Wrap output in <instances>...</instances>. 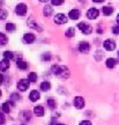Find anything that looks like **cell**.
I'll return each mask as SVG.
<instances>
[{"mask_svg":"<svg viewBox=\"0 0 119 125\" xmlns=\"http://www.w3.org/2000/svg\"><path fill=\"white\" fill-rule=\"evenodd\" d=\"M94 2H102V1H103V0H93Z\"/></svg>","mask_w":119,"mask_h":125,"instance_id":"cell-33","label":"cell"},{"mask_svg":"<svg viewBox=\"0 0 119 125\" xmlns=\"http://www.w3.org/2000/svg\"><path fill=\"white\" fill-rule=\"evenodd\" d=\"M51 88V83L49 82V81H45V82H42L40 83V90H43V92H49Z\"/></svg>","mask_w":119,"mask_h":125,"instance_id":"cell-15","label":"cell"},{"mask_svg":"<svg viewBox=\"0 0 119 125\" xmlns=\"http://www.w3.org/2000/svg\"><path fill=\"white\" fill-rule=\"evenodd\" d=\"M6 43H7V37H6V35L5 34H0V44L1 45H6Z\"/></svg>","mask_w":119,"mask_h":125,"instance_id":"cell-23","label":"cell"},{"mask_svg":"<svg viewBox=\"0 0 119 125\" xmlns=\"http://www.w3.org/2000/svg\"><path fill=\"white\" fill-rule=\"evenodd\" d=\"M6 18H7V12L2 9V10H1V20H5Z\"/></svg>","mask_w":119,"mask_h":125,"instance_id":"cell-29","label":"cell"},{"mask_svg":"<svg viewBox=\"0 0 119 125\" xmlns=\"http://www.w3.org/2000/svg\"><path fill=\"white\" fill-rule=\"evenodd\" d=\"M2 111L4 112H9L10 111V105H9V102H6V103H2Z\"/></svg>","mask_w":119,"mask_h":125,"instance_id":"cell-22","label":"cell"},{"mask_svg":"<svg viewBox=\"0 0 119 125\" xmlns=\"http://www.w3.org/2000/svg\"><path fill=\"white\" fill-rule=\"evenodd\" d=\"M56 125H65V124H56Z\"/></svg>","mask_w":119,"mask_h":125,"instance_id":"cell-36","label":"cell"},{"mask_svg":"<svg viewBox=\"0 0 119 125\" xmlns=\"http://www.w3.org/2000/svg\"><path fill=\"white\" fill-rule=\"evenodd\" d=\"M75 35V29L73 27H71V28H68L67 29V31H66V36L67 37H73V36Z\"/></svg>","mask_w":119,"mask_h":125,"instance_id":"cell-21","label":"cell"},{"mask_svg":"<svg viewBox=\"0 0 119 125\" xmlns=\"http://www.w3.org/2000/svg\"><path fill=\"white\" fill-rule=\"evenodd\" d=\"M118 57H119V51H118Z\"/></svg>","mask_w":119,"mask_h":125,"instance_id":"cell-37","label":"cell"},{"mask_svg":"<svg viewBox=\"0 0 119 125\" xmlns=\"http://www.w3.org/2000/svg\"><path fill=\"white\" fill-rule=\"evenodd\" d=\"M78 27H79V29L83 34H86V35H88V34H90L91 31H93V28H91V26L90 24H88L87 22H80L79 24H78Z\"/></svg>","mask_w":119,"mask_h":125,"instance_id":"cell-1","label":"cell"},{"mask_svg":"<svg viewBox=\"0 0 119 125\" xmlns=\"http://www.w3.org/2000/svg\"><path fill=\"white\" fill-rule=\"evenodd\" d=\"M28 80L30 81V82H35V81H37V74L34 73V72L29 73V75H28Z\"/></svg>","mask_w":119,"mask_h":125,"instance_id":"cell-20","label":"cell"},{"mask_svg":"<svg viewBox=\"0 0 119 125\" xmlns=\"http://www.w3.org/2000/svg\"><path fill=\"white\" fill-rule=\"evenodd\" d=\"M0 118H1V125H4V123H5V117H4V115H1V116H0Z\"/></svg>","mask_w":119,"mask_h":125,"instance_id":"cell-32","label":"cell"},{"mask_svg":"<svg viewBox=\"0 0 119 125\" xmlns=\"http://www.w3.org/2000/svg\"><path fill=\"white\" fill-rule=\"evenodd\" d=\"M2 56H4V59H7V60H10L14 57L13 52H10V51H5L4 53H2Z\"/></svg>","mask_w":119,"mask_h":125,"instance_id":"cell-18","label":"cell"},{"mask_svg":"<svg viewBox=\"0 0 119 125\" xmlns=\"http://www.w3.org/2000/svg\"><path fill=\"white\" fill-rule=\"evenodd\" d=\"M6 30L10 31V32L14 31L15 30V24H14V23H7V24H6Z\"/></svg>","mask_w":119,"mask_h":125,"instance_id":"cell-24","label":"cell"},{"mask_svg":"<svg viewBox=\"0 0 119 125\" xmlns=\"http://www.w3.org/2000/svg\"><path fill=\"white\" fill-rule=\"evenodd\" d=\"M73 103H74V107L76 108V109H82V108L84 107V100H83V97H81V96L74 97Z\"/></svg>","mask_w":119,"mask_h":125,"instance_id":"cell-6","label":"cell"},{"mask_svg":"<svg viewBox=\"0 0 119 125\" xmlns=\"http://www.w3.org/2000/svg\"><path fill=\"white\" fill-rule=\"evenodd\" d=\"M106 67L108 68H113V67L117 65V60H116L115 58H109V59H106Z\"/></svg>","mask_w":119,"mask_h":125,"instance_id":"cell-14","label":"cell"},{"mask_svg":"<svg viewBox=\"0 0 119 125\" xmlns=\"http://www.w3.org/2000/svg\"><path fill=\"white\" fill-rule=\"evenodd\" d=\"M48 104L50 108H54L56 107V101L53 100V98H49L48 100Z\"/></svg>","mask_w":119,"mask_h":125,"instance_id":"cell-26","label":"cell"},{"mask_svg":"<svg viewBox=\"0 0 119 125\" xmlns=\"http://www.w3.org/2000/svg\"><path fill=\"white\" fill-rule=\"evenodd\" d=\"M7 68H9V60L2 59L1 62H0V70H1V72H5Z\"/></svg>","mask_w":119,"mask_h":125,"instance_id":"cell-13","label":"cell"},{"mask_svg":"<svg viewBox=\"0 0 119 125\" xmlns=\"http://www.w3.org/2000/svg\"><path fill=\"white\" fill-rule=\"evenodd\" d=\"M15 13L19 15H26L27 13V5L26 4H19L15 7Z\"/></svg>","mask_w":119,"mask_h":125,"instance_id":"cell-5","label":"cell"},{"mask_svg":"<svg viewBox=\"0 0 119 125\" xmlns=\"http://www.w3.org/2000/svg\"><path fill=\"white\" fill-rule=\"evenodd\" d=\"M89 50H90V46H89L88 42H81L79 44V51L81 53H88Z\"/></svg>","mask_w":119,"mask_h":125,"instance_id":"cell-8","label":"cell"},{"mask_svg":"<svg viewBox=\"0 0 119 125\" xmlns=\"http://www.w3.org/2000/svg\"><path fill=\"white\" fill-rule=\"evenodd\" d=\"M117 22H118V24H119V14L117 15Z\"/></svg>","mask_w":119,"mask_h":125,"instance_id":"cell-35","label":"cell"},{"mask_svg":"<svg viewBox=\"0 0 119 125\" xmlns=\"http://www.w3.org/2000/svg\"><path fill=\"white\" fill-rule=\"evenodd\" d=\"M23 41H24L26 43H28V44H31V43L35 42V35H32V34H24Z\"/></svg>","mask_w":119,"mask_h":125,"instance_id":"cell-10","label":"cell"},{"mask_svg":"<svg viewBox=\"0 0 119 125\" xmlns=\"http://www.w3.org/2000/svg\"><path fill=\"white\" fill-rule=\"evenodd\" d=\"M16 65H18V67L21 68V70H26L27 67H28V64H27L26 62H23V60H18Z\"/></svg>","mask_w":119,"mask_h":125,"instance_id":"cell-19","label":"cell"},{"mask_svg":"<svg viewBox=\"0 0 119 125\" xmlns=\"http://www.w3.org/2000/svg\"><path fill=\"white\" fill-rule=\"evenodd\" d=\"M67 22V16L62 13H58L54 16V23L56 24H64Z\"/></svg>","mask_w":119,"mask_h":125,"instance_id":"cell-2","label":"cell"},{"mask_svg":"<svg viewBox=\"0 0 119 125\" xmlns=\"http://www.w3.org/2000/svg\"><path fill=\"white\" fill-rule=\"evenodd\" d=\"M53 6H60V5L64 4V0H51Z\"/></svg>","mask_w":119,"mask_h":125,"instance_id":"cell-25","label":"cell"},{"mask_svg":"<svg viewBox=\"0 0 119 125\" xmlns=\"http://www.w3.org/2000/svg\"><path fill=\"white\" fill-rule=\"evenodd\" d=\"M43 13H44V15L45 16H51L52 15V13H53V9H52V7L51 6H45L44 7V9H43Z\"/></svg>","mask_w":119,"mask_h":125,"instance_id":"cell-16","label":"cell"},{"mask_svg":"<svg viewBox=\"0 0 119 125\" xmlns=\"http://www.w3.org/2000/svg\"><path fill=\"white\" fill-rule=\"evenodd\" d=\"M112 32H113L115 35H118L119 34V26H113V27H112Z\"/></svg>","mask_w":119,"mask_h":125,"instance_id":"cell-27","label":"cell"},{"mask_svg":"<svg viewBox=\"0 0 119 125\" xmlns=\"http://www.w3.org/2000/svg\"><path fill=\"white\" fill-rule=\"evenodd\" d=\"M42 59H43V60H50V59H51V56H50V53H44L42 56Z\"/></svg>","mask_w":119,"mask_h":125,"instance_id":"cell-28","label":"cell"},{"mask_svg":"<svg viewBox=\"0 0 119 125\" xmlns=\"http://www.w3.org/2000/svg\"><path fill=\"white\" fill-rule=\"evenodd\" d=\"M112 12H113V8L110 7V6H104V7H103V14L106 15V16H108V15H111Z\"/></svg>","mask_w":119,"mask_h":125,"instance_id":"cell-17","label":"cell"},{"mask_svg":"<svg viewBox=\"0 0 119 125\" xmlns=\"http://www.w3.org/2000/svg\"><path fill=\"white\" fill-rule=\"evenodd\" d=\"M10 100H13V101H18V100H20V96L16 95V94H13V95H12V97H10Z\"/></svg>","mask_w":119,"mask_h":125,"instance_id":"cell-30","label":"cell"},{"mask_svg":"<svg viewBox=\"0 0 119 125\" xmlns=\"http://www.w3.org/2000/svg\"><path fill=\"white\" fill-rule=\"evenodd\" d=\"M29 88V80H26V79H22L18 82V89L21 90V92H24Z\"/></svg>","mask_w":119,"mask_h":125,"instance_id":"cell-4","label":"cell"},{"mask_svg":"<svg viewBox=\"0 0 119 125\" xmlns=\"http://www.w3.org/2000/svg\"><path fill=\"white\" fill-rule=\"evenodd\" d=\"M80 15H81V13H80L79 9H72L68 13V16H69L71 20H78L80 18Z\"/></svg>","mask_w":119,"mask_h":125,"instance_id":"cell-9","label":"cell"},{"mask_svg":"<svg viewBox=\"0 0 119 125\" xmlns=\"http://www.w3.org/2000/svg\"><path fill=\"white\" fill-rule=\"evenodd\" d=\"M98 14H99L98 9H96V8H90V9H88V12H87V18L90 19V20H95V19H97Z\"/></svg>","mask_w":119,"mask_h":125,"instance_id":"cell-7","label":"cell"},{"mask_svg":"<svg viewBox=\"0 0 119 125\" xmlns=\"http://www.w3.org/2000/svg\"><path fill=\"white\" fill-rule=\"evenodd\" d=\"M80 125H91V123L89 121H82L81 123H80Z\"/></svg>","mask_w":119,"mask_h":125,"instance_id":"cell-31","label":"cell"},{"mask_svg":"<svg viewBox=\"0 0 119 125\" xmlns=\"http://www.w3.org/2000/svg\"><path fill=\"white\" fill-rule=\"evenodd\" d=\"M34 114H35L37 117H42L44 115V108L42 105H37V107L34 108Z\"/></svg>","mask_w":119,"mask_h":125,"instance_id":"cell-11","label":"cell"},{"mask_svg":"<svg viewBox=\"0 0 119 125\" xmlns=\"http://www.w3.org/2000/svg\"><path fill=\"white\" fill-rule=\"evenodd\" d=\"M40 97V93L37 92V90H32L30 93V95H29V98H30V101H32V102H36V101H38Z\"/></svg>","mask_w":119,"mask_h":125,"instance_id":"cell-12","label":"cell"},{"mask_svg":"<svg viewBox=\"0 0 119 125\" xmlns=\"http://www.w3.org/2000/svg\"><path fill=\"white\" fill-rule=\"evenodd\" d=\"M38 1H40V2H48L49 0H38Z\"/></svg>","mask_w":119,"mask_h":125,"instance_id":"cell-34","label":"cell"},{"mask_svg":"<svg viewBox=\"0 0 119 125\" xmlns=\"http://www.w3.org/2000/svg\"><path fill=\"white\" fill-rule=\"evenodd\" d=\"M103 46L108 51H113L116 49V42L113 40H105L103 43Z\"/></svg>","mask_w":119,"mask_h":125,"instance_id":"cell-3","label":"cell"}]
</instances>
